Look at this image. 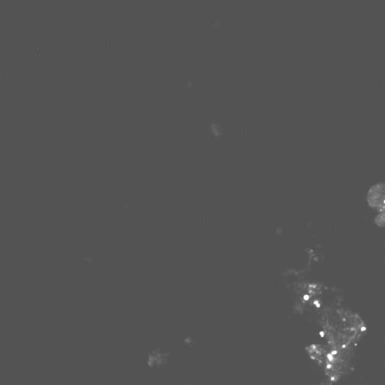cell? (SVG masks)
I'll return each instance as SVG.
<instances>
[{"label": "cell", "mask_w": 385, "mask_h": 385, "mask_svg": "<svg viewBox=\"0 0 385 385\" xmlns=\"http://www.w3.org/2000/svg\"><path fill=\"white\" fill-rule=\"evenodd\" d=\"M319 322L322 336L333 350L353 354L354 348L367 331L360 316L342 305L341 295L322 304Z\"/></svg>", "instance_id": "6da1fadb"}, {"label": "cell", "mask_w": 385, "mask_h": 385, "mask_svg": "<svg viewBox=\"0 0 385 385\" xmlns=\"http://www.w3.org/2000/svg\"><path fill=\"white\" fill-rule=\"evenodd\" d=\"M367 202L371 208L379 213H385V183H378L367 193Z\"/></svg>", "instance_id": "7a4b0ae2"}, {"label": "cell", "mask_w": 385, "mask_h": 385, "mask_svg": "<svg viewBox=\"0 0 385 385\" xmlns=\"http://www.w3.org/2000/svg\"><path fill=\"white\" fill-rule=\"evenodd\" d=\"M164 362H166V355L159 351H155L149 355L148 364L150 366H160Z\"/></svg>", "instance_id": "3957f363"}, {"label": "cell", "mask_w": 385, "mask_h": 385, "mask_svg": "<svg viewBox=\"0 0 385 385\" xmlns=\"http://www.w3.org/2000/svg\"><path fill=\"white\" fill-rule=\"evenodd\" d=\"M375 222L376 225L379 227H383L385 226V213H379L377 217H375Z\"/></svg>", "instance_id": "277c9868"}, {"label": "cell", "mask_w": 385, "mask_h": 385, "mask_svg": "<svg viewBox=\"0 0 385 385\" xmlns=\"http://www.w3.org/2000/svg\"></svg>", "instance_id": "5b68a950"}]
</instances>
